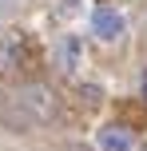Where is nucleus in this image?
<instances>
[{
	"label": "nucleus",
	"instance_id": "nucleus-9",
	"mask_svg": "<svg viewBox=\"0 0 147 151\" xmlns=\"http://www.w3.org/2000/svg\"><path fill=\"white\" fill-rule=\"evenodd\" d=\"M0 8H4V0H0Z\"/></svg>",
	"mask_w": 147,
	"mask_h": 151
},
{
	"label": "nucleus",
	"instance_id": "nucleus-2",
	"mask_svg": "<svg viewBox=\"0 0 147 151\" xmlns=\"http://www.w3.org/2000/svg\"><path fill=\"white\" fill-rule=\"evenodd\" d=\"M0 123H4L8 131H32L36 115L20 104V96H4V91H0Z\"/></svg>",
	"mask_w": 147,
	"mask_h": 151
},
{
	"label": "nucleus",
	"instance_id": "nucleus-1",
	"mask_svg": "<svg viewBox=\"0 0 147 151\" xmlns=\"http://www.w3.org/2000/svg\"><path fill=\"white\" fill-rule=\"evenodd\" d=\"M16 96H20V104L36 115V123H56V119H64V104H60V96H56L48 83L32 80V83H24Z\"/></svg>",
	"mask_w": 147,
	"mask_h": 151
},
{
	"label": "nucleus",
	"instance_id": "nucleus-10",
	"mask_svg": "<svg viewBox=\"0 0 147 151\" xmlns=\"http://www.w3.org/2000/svg\"><path fill=\"white\" fill-rule=\"evenodd\" d=\"M143 151H147V147H143Z\"/></svg>",
	"mask_w": 147,
	"mask_h": 151
},
{
	"label": "nucleus",
	"instance_id": "nucleus-7",
	"mask_svg": "<svg viewBox=\"0 0 147 151\" xmlns=\"http://www.w3.org/2000/svg\"><path fill=\"white\" fill-rule=\"evenodd\" d=\"M76 104L84 107V111H95V107L103 104V88L100 83H80L76 88Z\"/></svg>",
	"mask_w": 147,
	"mask_h": 151
},
{
	"label": "nucleus",
	"instance_id": "nucleus-8",
	"mask_svg": "<svg viewBox=\"0 0 147 151\" xmlns=\"http://www.w3.org/2000/svg\"><path fill=\"white\" fill-rule=\"evenodd\" d=\"M139 91H143V99H147V72H143V80H139Z\"/></svg>",
	"mask_w": 147,
	"mask_h": 151
},
{
	"label": "nucleus",
	"instance_id": "nucleus-3",
	"mask_svg": "<svg viewBox=\"0 0 147 151\" xmlns=\"http://www.w3.org/2000/svg\"><path fill=\"white\" fill-rule=\"evenodd\" d=\"M123 28H127V24H123V16H119L115 8H100V12L92 16V32H95L100 40H119Z\"/></svg>",
	"mask_w": 147,
	"mask_h": 151
},
{
	"label": "nucleus",
	"instance_id": "nucleus-4",
	"mask_svg": "<svg viewBox=\"0 0 147 151\" xmlns=\"http://www.w3.org/2000/svg\"><path fill=\"white\" fill-rule=\"evenodd\" d=\"M80 52H84L80 40H76V36H64L60 44H56V56H52L56 72H60V76H72V72H76V64H80Z\"/></svg>",
	"mask_w": 147,
	"mask_h": 151
},
{
	"label": "nucleus",
	"instance_id": "nucleus-6",
	"mask_svg": "<svg viewBox=\"0 0 147 151\" xmlns=\"http://www.w3.org/2000/svg\"><path fill=\"white\" fill-rule=\"evenodd\" d=\"M115 119L127 123V127H147V99L135 104V99H119L115 104Z\"/></svg>",
	"mask_w": 147,
	"mask_h": 151
},
{
	"label": "nucleus",
	"instance_id": "nucleus-5",
	"mask_svg": "<svg viewBox=\"0 0 147 151\" xmlns=\"http://www.w3.org/2000/svg\"><path fill=\"white\" fill-rule=\"evenodd\" d=\"M100 151H131V127L127 123H111V127H100Z\"/></svg>",
	"mask_w": 147,
	"mask_h": 151
}]
</instances>
